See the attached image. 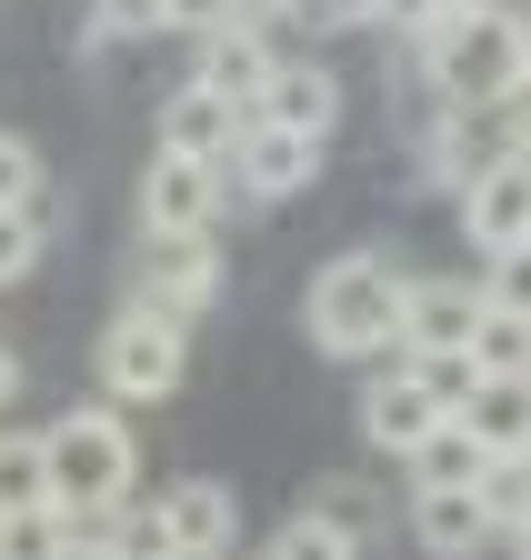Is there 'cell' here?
I'll use <instances>...</instances> for the list:
<instances>
[{"label":"cell","instance_id":"7c38bea8","mask_svg":"<svg viewBox=\"0 0 531 560\" xmlns=\"http://www.w3.org/2000/svg\"><path fill=\"white\" fill-rule=\"evenodd\" d=\"M291 50H272V31H251V21H231L221 40H201V50H191V81H201V91H221L241 120L261 110V91H272V70H281Z\"/></svg>","mask_w":531,"mask_h":560},{"label":"cell","instance_id":"3957f363","mask_svg":"<svg viewBox=\"0 0 531 560\" xmlns=\"http://www.w3.org/2000/svg\"><path fill=\"white\" fill-rule=\"evenodd\" d=\"M402 291H412V280L391 270L381 250L321 260L311 291H301V330H311V350H331V361H391V350H402Z\"/></svg>","mask_w":531,"mask_h":560},{"label":"cell","instance_id":"ffe728a7","mask_svg":"<svg viewBox=\"0 0 531 560\" xmlns=\"http://www.w3.org/2000/svg\"><path fill=\"white\" fill-rule=\"evenodd\" d=\"M472 361H482V381H531V320L521 311H482Z\"/></svg>","mask_w":531,"mask_h":560},{"label":"cell","instance_id":"9c48e42d","mask_svg":"<svg viewBox=\"0 0 531 560\" xmlns=\"http://www.w3.org/2000/svg\"><path fill=\"white\" fill-rule=\"evenodd\" d=\"M511 161V140H501V120H472V110H441L431 130H422V151H412V171L431 180V190H472L482 171H501Z\"/></svg>","mask_w":531,"mask_h":560},{"label":"cell","instance_id":"7402d4cb","mask_svg":"<svg viewBox=\"0 0 531 560\" xmlns=\"http://www.w3.org/2000/svg\"><path fill=\"white\" fill-rule=\"evenodd\" d=\"M482 511H492V530H501V540L531 521V451H511V460H492V470H482Z\"/></svg>","mask_w":531,"mask_h":560},{"label":"cell","instance_id":"836d02e7","mask_svg":"<svg viewBox=\"0 0 531 560\" xmlns=\"http://www.w3.org/2000/svg\"><path fill=\"white\" fill-rule=\"evenodd\" d=\"M291 11H301V0H241V21H251V31H272V21H291Z\"/></svg>","mask_w":531,"mask_h":560},{"label":"cell","instance_id":"277c9868","mask_svg":"<svg viewBox=\"0 0 531 560\" xmlns=\"http://www.w3.org/2000/svg\"><path fill=\"white\" fill-rule=\"evenodd\" d=\"M211 301H221V231H141V250H130V311L191 330Z\"/></svg>","mask_w":531,"mask_h":560},{"label":"cell","instance_id":"44dd1931","mask_svg":"<svg viewBox=\"0 0 531 560\" xmlns=\"http://www.w3.org/2000/svg\"><path fill=\"white\" fill-rule=\"evenodd\" d=\"M41 241H50V200L41 210H0V291H21L41 270Z\"/></svg>","mask_w":531,"mask_h":560},{"label":"cell","instance_id":"1f68e13d","mask_svg":"<svg viewBox=\"0 0 531 560\" xmlns=\"http://www.w3.org/2000/svg\"><path fill=\"white\" fill-rule=\"evenodd\" d=\"M291 21H311V31H381V0H301Z\"/></svg>","mask_w":531,"mask_h":560},{"label":"cell","instance_id":"7a4b0ae2","mask_svg":"<svg viewBox=\"0 0 531 560\" xmlns=\"http://www.w3.org/2000/svg\"><path fill=\"white\" fill-rule=\"evenodd\" d=\"M50 451V511L71 521V540H111V511L130 501V480H141V451H130L120 410L111 400H71L41 431Z\"/></svg>","mask_w":531,"mask_h":560},{"label":"cell","instance_id":"83f0119b","mask_svg":"<svg viewBox=\"0 0 531 560\" xmlns=\"http://www.w3.org/2000/svg\"><path fill=\"white\" fill-rule=\"evenodd\" d=\"M301 511H321L331 530H351V540H371V521H381V501H371V490H361V480H321V490H311V501H301Z\"/></svg>","mask_w":531,"mask_h":560},{"label":"cell","instance_id":"30bf717a","mask_svg":"<svg viewBox=\"0 0 531 560\" xmlns=\"http://www.w3.org/2000/svg\"><path fill=\"white\" fill-rule=\"evenodd\" d=\"M441 420H451V410L422 390V371H412V361H402V371H371V390H361V441H371V451L412 460V451L441 431Z\"/></svg>","mask_w":531,"mask_h":560},{"label":"cell","instance_id":"d6986e66","mask_svg":"<svg viewBox=\"0 0 531 560\" xmlns=\"http://www.w3.org/2000/svg\"><path fill=\"white\" fill-rule=\"evenodd\" d=\"M11 511H50V451L41 431H0V521Z\"/></svg>","mask_w":531,"mask_h":560},{"label":"cell","instance_id":"4316f807","mask_svg":"<svg viewBox=\"0 0 531 560\" xmlns=\"http://www.w3.org/2000/svg\"><path fill=\"white\" fill-rule=\"evenodd\" d=\"M422 371V390L461 420V410H472V390H482V361H472V350H431V361H412Z\"/></svg>","mask_w":531,"mask_h":560},{"label":"cell","instance_id":"f546056e","mask_svg":"<svg viewBox=\"0 0 531 560\" xmlns=\"http://www.w3.org/2000/svg\"><path fill=\"white\" fill-rule=\"evenodd\" d=\"M482 301L531 320V250H501V260H482Z\"/></svg>","mask_w":531,"mask_h":560},{"label":"cell","instance_id":"ba28073f","mask_svg":"<svg viewBox=\"0 0 531 560\" xmlns=\"http://www.w3.org/2000/svg\"><path fill=\"white\" fill-rule=\"evenodd\" d=\"M461 241H472L482 260L531 250V161H521V151H511L501 171H482L472 190H461Z\"/></svg>","mask_w":531,"mask_h":560},{"label":"cell","instance_id":"6da1fadb","mask_svg":"<svg viewBox=\"0 0 531 560\" xmlns=\"http://www.w3.org/2000/svg\"><path fill=\"white\" fill-rule=\"evenodd\" d=\"M422 81L441 91V110H472V120H501L521 91H531V11H451L431 40H422Z\"/></svg>","mask_w":531,"mask_h":560},{"label":"cell","instance_id":"8fae6325","mask_svg":"<svg viewBox=\"0 0 531 560\" xmlns=\"http://www.w3.org/2000/svg\"><path fill=\"white\" fill-rule=\"evenodd\" d=\"M161 540H171V560H231V540H241L231 480H171L161 490Z\"/></svg>","mask_w":531,"mask_h":560},{"label":"cell","instance_id":"d590c367","mask_svg":"<svg viewBox=\"0 0 531 560\" xmlns=\"http://www.w3.org/2000/svg\"><path fill=\"white\" fill-rule=\"evenodd\" d=\"M60 560H120V540H71Z\"/></svg>","mask_w":531,"mask_h":560},{"label":"cell","instance_id":"d6a6232c","mask_svg":"<svg viewBox=\"0 0 531 560\" xmlns=\"http://www.w3.org/2000/svg\"><path fill=\"white\" fill-rule=\"evenodd\" d=\"M501 140H511V151H521V161H531V91H521V101H511V110H501Z\"/></svg>","mask_w":531,"mask_h":560},{"label":"cell","instance_id":"d4e9b609","mask_svg":"<svg viewBox=\"0 0 531 560\" xmlns=\"http://www.w3.org/2000/svg\"><path fill=\"white\" fill-rule=\"evenodd\" d=\"M71 550V521L60 511H11L0 521V560H60Z\"/></svg>","mask_w":531,"mask_h":560},{"label":"cell","instance_id":"8992f818","mask_svg":"<svg viewBox=\"0 0 531 560\" xmlns=\"http://www.w3.org/2000/svg\"><path fill=\"white\" fill-rule=\"evenodd\" d=\"M221 190H231L221 161L151 151V171H141V231H211L221 221Z\"/></svg>","mask_w":531,"mask_h":560},{"label":"cell","instance_id":"ac0fdd59","mask_svg":"<svg viewBox=\"0 0 531 560\" xmlns=\"http://www.w3.org/2000/svg\"><path fill=\"white\" fill-rule=\"evenodd\" d=\"M482 470H492V451L461 431V420H441V431L402 460V480H412V490H482Z\"/></svg>","mask_w":531,"mask_h":560},{"label":"cell","instance_id":"4fadbf2b","mask_svg":"<svg viewBox=\"0 0 531 560\" xmlns=\"http://www.w3.org/2000/svg\"><path fill=\"white\" fill-rule=\"evenodd\" d=\"M482 291L472 280H412L402 291V361H431V350H472V330H482Z\"/></svg>","mask_w":531,"mask_h":560},{"label":"cell","instance_id":"52a82bcc","mask_svg":"<svg viewBox=\"0 0 531 560\" xmlns=\"http://www.w3.org/2000/svg\"><path fill=\"white\" fill-rule=\"evenodd\" d=\"M321 161H331V140H301V130H272V120H241L231 180H241V200H291V190L321 180Z\"/></svg>","mask_w":531,"mask_h":560},{"label":"cell","instance_id":"8d00e7d4","mask_svg":"<svg viewBox=\"0 0 531 560\" xmlns=\"http://www.w3.org/2000/svg\"><path fill=\"white\" fill-rule=\"evenodd\" d=\"M511 560H531V521H521V530H511Z\"/></svg>","mask_w":531,"mask_h":560},{"label":"cell","instance_id":"603a6c76","mask_svg":"<svg viewBox=\"0 0 531 560\" xmlns=\"http://www.w3.org/2000/svg\"><path fill=\"white\" fill-rule=\"evenodd\" d=\"M272 560H361V540H351V530H331L321 511H291V521L272 530Z\"/></svg>","mask_w":531,"mask_h":560},{"label":"cell","instance_id":"e575fe53","mask_svg":"<svg viewBox=\"0 0 531 560\" xmlns=\"http://www.w3.org/2000/svg\"><path fill=\"white\" fill-rule=\"evenodd\" d=\"M11 390H21V350L0 340V410H11Z\"/></svg>","mask_w":531,"mask_h":560},{"label":"cell","instance_id":"2e32d148","mask_svg":"<svg viewBox=\"0 0 531 560\" xmlns=\"http://www.w3.org/2000/svg\"><path fill=\"white\" fill-rule=\"evenodd\" d=\"M412 540H422L431 560H472V550L501 540V530H492V511H482V490H412Z\"/></svg>","mask_w":531,"mask_h":560},{"label":"cell","instance_id":"f1b7e54d","mask_svg":"<svg viewBox=\"0 0 531 560\" xmlns=\"http://www.w3.org/2000/svg\"><path fill=\"white\" fill-rule=\"evenodd\" d=\"M241 21V0H161V31H181L191 50H201V40H221Z\"/></svg>","mask_w":531,"mask_h":560},{"label":"cell","instance_id":"5bb4252c","mask_svg":"<svg viewBox=\"0 0 531 560\" xmlns=\"http://www.w3.org/2000/svg\"><path fill=\"white\" fill-rule=\"evenodd\" d=\"M251 120H272V130H301V140H331V130H342V81H331V60H281Z\"/></svg>","mask_w":531,"mask_h":560},{"label":"cell","instance_id":"e0dca14e","mask_svg":"<svg viewBox=\"0 0 531 560\" xmlns=\"http://www.w3.org/2000/svg\"><path fill=\"white\" fill-rule=\"evenodd\" d=\"M461 431H472L492 460L531 451V381H482V390H472V410H461Z\"/></svg>","mask_w":531,"mask_h":560},{"label":"cell","instance_id":"4dcf8cb0","mask_svg":"<svg viewBox=\"0 0 531 560\" xmlns=\"http://www.w3.org/2000/svg\"><path fill=\"white\" fill-rule=\"evenodd\" d=\"M451 11H461V0H381V31H391V40H412V50H422V40H431V31H441Z\"/></svg>","mask_w":531,"mask_h":560},{"label":"cell","instance_id":"484cf974","mask_svg":"<svg viewBox=\"0 0 531 560\" xmlns=\"http://www.w3.org/2000/svg\"><path fill=\"white\" fill-rule=\"evenodd\" d=\"M91 40H101V50L161 40V0H91Z\"/></svg>","mask_w":531,"mask_h":560},{"label":"cell","instance_id":"5b68a950","mask_svg":"<svg viewBox=\"0 0 531 560\" xmlns=\"http://www.w3.org/2000/svg\"><path fill=\"white\" fill-rule=\"evenodd\" d=\"M91 371H101L111 400H171L181 371H191V330H171V320H151V311H120V320L101 330V350H91Z\"/></svg>","mask_w":531,"mask_h":560},{"label":"cell","instance_id":"cb8c5ba5","mask_svg":"<svg viewBox=\"0 0 531 560\" xmlns=\"http://www.w3.org/2000/svg\"><path fill=\"white\" fill-rule=\"evenodd\" d=\"M50 200V171H41V151L21 130H0V210H41Z\"/></svg>","mask_w":531,"mask_h":560},{"label":"cell","instance_id":"9a60e30c","mask_svg":"<svg viewBox=\"0 0 531 560\" xmlns=\"http://www.w3.org/2000/svg\"><path fill=\"white\" fill-rule=\"evenodd\" d=\"M161 151H181V161H221V171H231V151H241V110H231L221 91H201V81H181V91L161 101Z\"/></svg>","mask_w":531,"mask_h":560}]
</instances>
